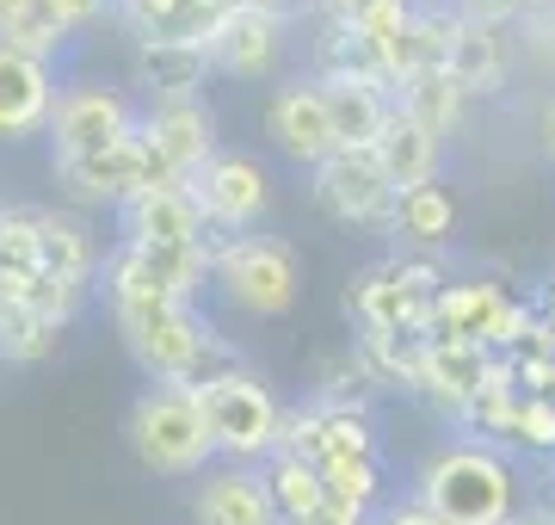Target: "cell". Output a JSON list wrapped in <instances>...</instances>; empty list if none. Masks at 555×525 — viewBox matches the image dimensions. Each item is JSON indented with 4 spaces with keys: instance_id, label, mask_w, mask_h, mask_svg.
<instances>
[{
    "instance_id": "cell-1",
    "label": "cell",
    "mask_w": 555,
    "mask_h": 525,
    "mask_svg": "<svg viewBox=\"0 0 555 525\" xmlns=\"http://www.w3.org/2000/svg\"><path fill=\"white\" fill-rule=\"evenodd\" d=\"M112 316L155 389H204L241 371V353L210 328L198 304H112Z\"/></svg>"
},
{
    "instance_id": "cell-2",
    "label": "cell",
    "mask_w": 555,
    "mask_h": 525,
    "mask_svg": "<svg viewBox=\"0 0 555 525\" xmlns=\"http://www.w3.org/2000/svg\"><path fill=\"white\" fill-rule=\"evenodd\" d=\"M414 507L444 525H506L518 513V464L481 439H451L420 464Z\"/></svg>"
},
{
    "instance_id": "cell-3",
    "label": "cell",
    "mask_w": 555,
    "mask_h": 525,
    "mask_svg": "<svg viewBox=\"0 0 555 525\" xmlns=\"http://www.w3.org/2000/svg\"><path fill=\"white\" fill-rule=\"evenodd\" d=\"M124 439L137 451V464L155 470V476H204L210 458H217L192 389H142L130 402Z\"/></svg>"
},
{
    "instance_id": "cell-4",
    "label": "cell",
    "mask_w": 555,
    "mask_h": 525,
    "mask_svg": "<svg viewBox=\"0 0 555 525\" xmlns=\"http://www.w3.org/2000/svg\"><path fill=\"white\" fill-rule=\"evenodd\" d=\"M192 402H198V414H204V433H210V445H217V458L259 470L278 451V421H284V402L259 384L247 364H241V371H229V377H217V384L192 389Z\"/></svg>"
},
{
    "instance_id": "cell-5",
    "label": "cell",
    "mask_w": 555,
    "mask_h": 525,
    "mask_svg": "<svg viewBox=\"0 0 555 525\" xmlns=\"http://www.w3.org/2000/svg\"><path fill=\"white\" fill-rule=\"evenodd\" d=\"M112 304H198L210 284L204 247H160V242H118L100 260Z\"/></svg>"
},
{
    "instance_id": "cell-6",
    "label": "cell",
    "mask_w": 555,
    "mask_h": 525,
    "mask_svg": "<svg viewBox=\"0 0 555 525\" xmlns=\"http://www.w3.org/2000/svg\"><path fill=\"white\" fill-rule=\"evenodd\" d=\"M210 284L241 316L272 322V316H284V309L297 304V291H302L297 247L284 242V235H259V229L254 235H235V242L222 247V260L210 266Z\"/></svg>"
},
{
    "instance_id": "cell-7",
    "label": "cell",
    "mask_w": 555,
    "mask_h": 525,
    "mask_svg": "<svg viewBox=\"0 0 555 525\" xmlns=\"http://www.w3.org/2000/svg\"><path fill=\"white\" fill-rule=\"evenodd\" d=\"M50 162H75V155H105L124 137H137V105L124 100L118 87L100 81H68L50 105Z\"/></svg>"
},
{
    "instance_id": "cell-8",
    "label": "cell",
    "mask_w": 555,
    "mask_h": 525,
    "mask_svg": "<svg viewBox=\"0 0 555 525\" xmlns=\"http://www.w3.org/2000/svg\"><path fill=\"white\" fill-rule=\"evenodd\" d=\"M137 137L142 149L167 167L173 185H192L210 155H217V112L204 93H173V100H142L137 112Z\"/></svg>"
},
{
    "instance_id": "cell-9",
    "label": "cell",
    "mask_w": 555,
    "mask_h": 525,
    "mask_svg": "<svg viewBox=\"0 0 555 525\" xmlns=\"http://www.w3.org/2000/svg\"><path fill=\"white\" fill-rule=\"evenodd\" d=\"M192 204H198L204 229H222V235H254L259 217L272 210V180H266V167L254 155H241V149H217L210 162L192 174Z\"/></svg>"
},
{
    "instance_id": "cell-10",
    "label": "cell",
    "mask_w": 555,
    "mask_h": 525,
    "mask_svg": "<svg viewBox=\"0 0 555 525\" xmlns=\"http://www.w3.org/2000/svg\"><path fill=\"white\" fill-rule=\"evenodd\" d=\"M315 180H309V199L321 204V217L346 222V229H383L389 222V180H383V167L371 149H334L321 167H309Z\"/></svg>"
},
{
    "instance_id": "cell-11",
    "label": "cell",
    "mask_w": 555,
    "mask_h": 525,
    "mask_svg": "<svg viewBox=\"0 0 555 525\" xmlns=\"http://www.w3.org/2000/svg\"><path fill=\"white\" fill-rule=\"evenodd\" d=\"M284 50H291V20L229 7L222 25L210 31V43H204V62L217 75H235V81H266V75H278Z\"/></svg>"
},
{
    "instance_id": "cell-12",
    "label": "cell",
    "mask_w": 555,
    "mask_h": 525,
    "mask_svg": "<svg viewBox=\"0 0 555 525\" xmlns=\"http://www.w3.org/2000/svg\"><path fill=\"white\" fill-rule=\"evenodd\" d=\"M339 309H346V322H352L358 334H420V322H426V297L401 279V260L364 266V272L346 284Z\"/></svg>"
},
{
    "instance_id": "cell-13",
    "label": "cell",
    "mask_w": 555,
    "mask_h": 525,
    "mask_svg": "<svg viewBox=\"0 0 555 525\" xmlns=\"http://www.w3.org/2000/svg\"><path fill=\"white\" fill-rule=\"evenodd\" d=\"M315 87L327 105V124H334V149H371L396 112V93L371 68H327V75H315Z\"/></svg>"
},
{
    "instance_id": "cell-14",
    "label": "cell",
    "mask_w": 555,
    "mask_h": 525,
    "mask_svg": "<svg viewBox=\"0 0 555 525\" xmlns=\"http://www.w3.org/2000/svg\"><path fill=\"white\" fill-rule=\"evenodd\" d=\"M56 93H62L56 62L20 56V50H0V142L43 137Z\"/></svg>"
},
{
    "instance_id": "cell-15",
    "label": "cell",
    "mask_w": 555,
    "mask_h": 525,
    "mask_svg": "<svg viewBox=\"0 0 555 525\" xmlns=\"http://www.w3.org/2000/svg\"><path fill=\"white\" fill-rule=\"evenodd\" d=\"M266 137L291 155L297 167H321L334 155V124H327V105H321L315 81H284L266 105Z\"/></svg>"
},
{
    "instance_id": "cell-16",
    "label": "cell",
    "mask_w": 555,
    "mask_h": 525,
    "mask_svg": "<svg viewBox=\"0 0 555 525\" xmlns=\"http://www.w3.org/2000/svg\"><path fill=\"white\" fill-rule=\"evenodd\" d=\"M488 377H494V353H481V346H433L426 341L414 396H426L444 421L463 426V414H469V402L488 389Z\"/></svg>"
},
{
    "instance_id": "cell-17",
    "label": "cell",
    "mask_w": 555,
    "mask_h": 525,
    "mask_svg": "<svg viewBox=\"0 0 555 525\" xmlns=\"http://www.w3.org/2000/svg\"><path fill=\"white\" fill-rule=\"evenodd\" d=\"M124 242H160V247H192L204 235V217L185 185H142L118 204Z\"/></svg>"
},
{
    "instance_id": "cell-18",
    "label": "cell",
    "mask_w": 555,
    "mask_h": 525,
    "mask_svg": "<svg viewBox=\"0 0 555 525\" xmlns=\"http://www.w3.org/2000/svg\"><path fill=\"white\" fill-rule=\"evenodd\" d=\"M112 13L137 31V43H192V50H204L210 31L222 25V13H229V0H112Z\"/></svg>"
},
{
    "instance_id": "cell-19",
    "label": "cell",
    "mask_w": 555,
    "mask_h": 525,
    "mask_svg": "<svg viewBox=\"0 0 555 525\" xmlns=\"http://www.w3.org/2000/svg\"><path fill=\"white\" fill-rule=\"evenodd\" d=\"M192 525H278L259 470L247 464L204 470V483L192 488Z\"/></svg>"
},
{
    "instance_id": "cell-20",
    "label": "cell",
    "mask_w": 555,
    "mask_h": 525,
    "mask_svg": "<svg viewBox=\"0 0 555 525\" xmlns=\"http://www.w3.org/2000/svg\"><path fill=\"white\" fill-rule=\"evenodd\" d=\"M50 167H56V185L75 204H112V210H118L130 192H142L137 137H124L118 149H105V155H75V162H50Z\"/></svg>"
},
{
    "instance_id": "cell-21",
    "label": "cell",
    "mask_w": 555,
    "mask_h": 525,
    "mask_svg": "<svg viewBox=\"0 0 555 525\" xmlns=\"http://www.w3.org/2000/svg\"><path fill=\"white\" fill-rule=\"evenodd\" d=\"M444 75L463 87V100L500 93V87H506V38H500V25H488V20H463L456 25L451 56H444Z\"/></svg>"
},
{
    "instance_id": "cell-22",
    "label": "cell",
    "mask_w": 555,
    "mask_h": 525,
    "mask_svg": "<svg viewBox=\"0 0 555 525\" xmlns=\"http://www.w3.org/2000/svg\"><path fill=\"white\" fill-rule=\"evenodd\" d=\"M371 155H377V167H383V180H389V192H408V185L438 180V155H444V142H438L433 130H420L414 118L389 112L383 137L371 142Z\"/></svg>"
},
{
    "instance_id": "cell-23",
    "label": "cell",
    "mask_w": 555,
    "mask_h": 525,
    "mask_svg": "<svg viewBox=\"0 0 555 525\" xmlns=\"http://www.w3.org/2000/svg\"><path fill=\"white\" fill-rule=\"evenodd\" d=\"M389 229H396L408 247H444L456 235V199L444 180H426V185H408V192H396V204H389Z\"/></svg>"
},
{
    "instance_id": "cell-24",
    "label": "cell",
    "mask_w": 555,
    "mask_h": 525,
    "mask_svg": "<svg viewBox=\"0 0 555 525\" xmlns=\"http://www.w3.org/2000/svg\"><path fill=\"white\" fill-rule=\"evenodd\" d=\"M38 254H43V272L50 279H68V284H87L100 279V247H93V229L80 217H62V210H38Z\"/></svg>"
},
{
    "instance_id": "cell-25",
    "label": "cell",
    "mask_w": 555,
    "mask_h": 525,
    "mask_svg": "<svg viewBox=\"0 0 555 525\" xmlns=\"http://www.w3.org/2000/svg\"><path fill=\"white\" fill-rule=\"evenodd\" d=\"M130 75H137V87L149 100H173V93H204L210 62H204V50H192V43H137Z\"/></svg>"
},
{
    "instance_id": "cell-26",
    "label": "cell",
    "mask_w": 555,
    "mask_h": 525,
    "mask_svg": "<svg viewBox=\"0 0 555 525\" xmlns=\"http://www.w3.org/2000/svg\"><path fill=\"white\" fill-rule=\"evenodd\" d=\"M396 112L401 118H414L420 130H433V137L444 142L451 130H463L469 100H463V87H456L444 68H420V75H408V81L396 87Z\"/></svg>"
},
{
    "instance_id": "cell-27",
    "label": "cell",
    "mask_w": 555,
    "mask_h": 525,
    "mask_svg": "<svg viewBox=\"0 0 555 525\" xmlns=\"http://www.w3.org/2000/svg\"><path fill=\"white\" fill-rule=\"evenodd\" d=\"M43 254H38V210L31 204H7L0 217V297L25 304V291L38 284Z\"/></svg>"
},
{
    "instance_id": "cell-28",
    "label": "cell",
    "mask_w": 555,
    "mask_h": 525,
    "mask_svg": "<svg viewBox=\"0 0 555 525\" xmlns=\"http://www.w3.org/2000/svg\"><path fill=\"white\" fill-rule=\"evenodd\" d=\"M259 483H266V501H272L278 525L309 520V513L327 501V488H321V470H315V464H302V458H266Z\"/></svg>"
},
{
    "instance_id": "cell-29",
    "label": "cell",
    "mask_w": 555,
    "mask_h": 525,
    "mask_svg": "<svg viewBox=\"0 0 555 525\" xmlns=\"http://www.w3.org/2000/svg\"><path fill=\"white\" fill-rule=\"evenodd\" d=\"M352 353L364 359L377 389H414L420 359H426V334H358Z\"/></svg>"
},
{
    "instance_id": "cell-30",
    "label": "cell",
    "mask_w": 555,
    "mask_h": 525,
    "mask_svg": "<svg viewBox=\"0 0 555 525\" xmlns=\"http://www.w3.org/2000/svg\"><path fill=\"white\" fill-rule=\"evenodd\" d=\"M339 458H377V421H371L364 408H321L315 470L339 464Z\"/></svg>"
},
{
    "instance_id": "cell-31",
    "label": "cell",
    "mask_w": 555,
    "mask_h": 525,
    "mask_svg": "<svg viewBox=\"0 0 555 525\" xmlns=\"http://www.w3.org/2000/svg\"><path fill=\"white\" fill-rule=\"evenodd\" d=\"M321 488H327V501L358 507V513H377V507L389 501L383 458H339V464H321Z\"/></svg>"
},
{
    "instance_id": "cell-32",
    "label": "cell",
    "mask_w": 555,
    "mask_h": 525,
    "mask_svg": "<svg viewBox=\"0 0 555 525\" xmlns=\"http://www.w3.org/2000/svg\"><path fill=\"white\" fill-rule=\"evenodd\" d=\"M371 396H377V384H371V371H364V359H358L352 346L321 364L315 408H364V414H371Z\"/></svg>"
},
{
    "instance_id": "cell-33",
    "label": "cell",
    "mask_w": 555,
    "mask_h": 525,
    "mask_svg": "<svg viewBox=\"0 0 555 525\" xmlns=\"http://www.w3.org/2000/svg\"><path fill=\"white\" fill-rule=\"evenodd\" d=\"M56 341H62V328H50L43 316H31V309H7V322H0V359L7 364H38V359H50L56 353Z\"/></svg>"
},
{
    "instance_id": "cell-34",
    "label": "cell",
    "mask_w": 555,
    "mask_h": 525,
    "mask_svg": "<svg viewBox=\"0 0 555 525\" xmlns=\"http://www.w3.org/2000/svg\"><path fill=\"white\" fill-rule=\"evenodd\" d=\"M456 25H463V13H456V7H414V50H420V68H444Z\"/></svg>"
},
{
    "instance_id": "cell-35",
    "label": "cell",
    "mask_w": 555,
    "mask_h": 525,
    "mask_svg": "<svg viewBox=\"0 0 555 525\" xmlns=\"http://www.w3.org/2000/svg\"><path fill=\"white\" fill-rule=\"evenodd\" d=\"M531 7H543V0H456L463 20H488V25H506L518 13H531Z\"/></svg>"
},
{
    "instance_id": "cell-36",
    "label": "cell",
    "mask_w": 555,
    "mask_h": 525,
    "mask_svg": "<svg viewBox=\"0 0 555 525\" xmlns=\"http://www.w3.org/2000/svg\"><path fill=\"white\" fill-rule=\"evenodd\" d=\"M50 7H56V20L68 31H87V25H100L112 13V0H50Z\"/></svg>"
},
{
    "instance_id": "cell-37",
    "label": "cell",
    "mask_w": 555,
    "mask_h": 525,
    "mask_svg": "<svg viewBox=\"0 0 555 525\" xmlns=\"http://www.w3.org/2000/svg\"><path fill=\"white\" fill-rule=\"evenodd\" d=\"M371 525H444V520H433V513L414 507V501H383L377 513H371Z\"/></svg>"
},
{
    "instance_id": "cell-38",
    "label": "cell",
    "mask_w": 555,
    "mask_h": 525,
    "mask_svg": "<svg viewBox=\"0 0 555 525\" xmlns=\"http://www.w3.org/2000/svg\"><path fill=\"white\" fill-rule=\"evenodd\" d=\"M297 525H371V513H358V507H339V501H321L309 520H297Z\"/></svg>"
},
{
    "instance_id": "cell-39",
    "label": "cell",
    "mask_w": 555,
    "mask_h": 525,
    "mask_svg": "<svg viewBox=\"0 0 555 525\" xmlns=\"http://www.w3.org/2000/svg\"><path fill=\"white\" fill-rule=\"evenodd\" d=\"M229 7H247V13H272V20H291L297 0H229Z\"/></svg>"
},
{
    "instance_id": "cell-40",
    "label": "cell",
    "mask_w": 555,
    "mask_h": 525,
    "mask_svg": "<svg viewBox=\"0 0 555 525\" xmlns=\"http://www.w3.org/2000/svg\"><path fill=\"white\" fill-rule=\"evenodd\" d=\"M537 142H543V155L555 162V100L543 105V124H537Z\"/></svg>"
},
{
    "instance_id": "cell-41",
    "label": "cell",
    "mask_w": 555,
    "mask_h": 525,
    "mask_svg": "<svg viewBox=\"0 0 555 525\" xmlns=\"http://www.w3.org/2000/svg\"><path fill=\"white\" fill-rule=\"evenodd\" d=\"M506 525H555V513H550V507H531V513H513Z\"/></svg>"
},
{
    "instance_id": "cell-42",
    "label": "cell",
    "mask_w": 555,
    "mask_h": 525,
    "mask_svg": "<svg viewBox=\"0 0 555 525\" xmlns=\"http://www.w3.org/2000/svg\"><path fill=\"white\" fill-rule=\"evenodd\" d=\"M537 396H543V402L555 408V359H550V371H543V384H537Z\"/></svg>"
},
{
    "instance_id": "cell-43",
    "label": "cell",
    "mask_w": 555,
    "mask_h": 525,
    "mask_svg": "<svg viewBox=\"0 0 555 525\" xmlns=\"http://www.w3.org/2000/svg\"><path fill=\"white\" fill-rule=\"evenodd\" d=\"M537 316H543V322H555V279H550V291H543V304H537Z\"/></svg>"
},
{
    "instance_id": "cell-44",
    "label": "cell",
    "mask_w": 555,
    "mask_h": 525,
    "mask_svg": "<svg viewBox=\"0 0 555 525\" xmlns=\"http://www.w3.org/2000/svg\"><path fill=\"white\" fill-rule=\"evenodd\" d=\"M550 513H555V507H550Z\"/></svg>"
}]
</instances>
